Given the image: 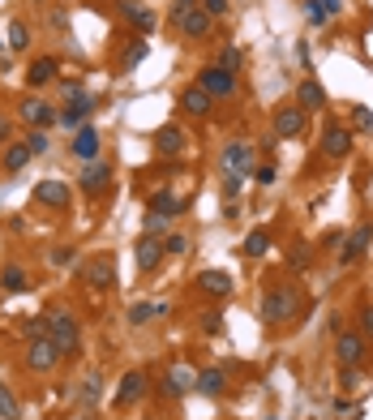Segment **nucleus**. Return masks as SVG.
I'll return each instance as SVG.
<instances>
[{"mask_svg": "<svg viewBox=\"0 0 373 420\" xmlns=\"http://www.w3.org/2000/svg\"><path fill=\"white\" fill-rule=\"evenodd\" d=\"M262 322L266 326H288L296 313H305V296L296 292V288H271L262 296Z\"/></svg>", "mask_w": 373, "mask_h": 420, "instance_id": "1", "label": "nucleus"}, {"mask_svg": "<svg viewBox=\"0 0 373 420\" xmlns=\"http://www.w3.org/2000/svg\"><path fill=\"white\" fill-rule=\"evenodd\" d=\"M47 339L61 347V356L65 352H78V343H82V331H78V318L73 313H65V309H47Z\"/></svg>", "mask_w": 373, "mask_h": 420, "instance_id": "2", "label": "nucleus"}, {"mask_svg": "<svg viewBox=\"0 0 373 420\" xmlns=\"http://www.w3.org/2000/svg\"><path fill=\"white\" fill-rule=\"evenodd\" d=\"M82 279H86L90 288H99V292H108V288L116 283V257H112V253L90 257L86 266H82Z\"/></svg>", "mask_w": 373, "mask_h": 420, "instance_id": "3", "label": "nucleus"}, {"mask_svg": "<svg viewBox=\"0 0 373 420\" xmlns=\"http://www.w3.org/2000/svg\"><path fill=\"white\" fill-rule=\"evenodd\" d=\"M197 86H202L210 99H228V94H236V73H228V69H219V65H206V69L197 73Z\"/></svg>", "mask_w": 373, "mask_h": 420, "instance_id": "4", "label": "nucleus"}, {"mask_svg": "<svg viewBox=\"0 0 373 420\" xmlns=\"http://www.w3.org/2000/svg\"><path fill=\"white\" fill-rule=\"evenodd\" d=\"M249 172H253V146L240 142V137L228 142V146H224V176H240V180H245Z\"/></svg>", "mask_w": 373, "mask_h": 420, "instance_id": "5", "label": "nucleus"}, {"mask_svg": "<svg viewBox=\"0 0 373 420\" xmlns=\"http://www.w3.org/2000/svg\"><path fill=\"white\" fill-rule=\"evenodd\" d=\"M56 360H61V347L51 343L47 335H39V339H30V343H26V364H30L35 373H47Z\"/></svg>", "mask_w": 373, "mask_h": 420, "instance_id": "6", "label": "nucleus"}, {"mask_svg": "<svg viewBox=\"0 0 373 420\" xmlns=\"http://www.w3.org/2000/svg\"><path fill=\"white\" fill-rule=\"evenodd\" d=\"M133 261H137V271L142 275H150V271H159V261H164V240L159 236H137V245H133Z\"/></svg>", "mask_w": 373, "mask_h": 420, "instance_id": "7", "label": "nucleus"}, {"mask_svg": "<svg viewBox=\"0 0 373 420\" xmlns=\"http://www.w3.org/2000/svg\"><path fill=\"white\" fill-rule=\"evenodd\" d=\"M322 154H326V159H348V154H352V129L331 121L326 133H322Z\"/></svg>", "mask_w": 373, "mask_h": 420, "instance_id": "8", "label": "nucleus"}, {"mask_svg": "<svg viewBox=\"0 0 373 420\" xmlns=\"http://www.w3.org/2000/svg\"><path fill=\"white\" fill-rule=\"evenodd\" d=\"M108 180H112V168L103 163V159H90V163L82 168V176H78V185H82L86 197H99L103 189H108Z\"/></svg>", "mask_w": 373, "mask_h": 420, "instance_id": "9", "label": "nucleus"}, {"mask_svg": "<svg viewBox=\"0 0 373 420\" xmlns=\"http://www.w3.org/2000/svg\"><path fill=\"white\" fill-rule=\"evenodd\" d=\"M35 202L47 210H69V185L65 180H39L35 185Z\"/></svg>", "mask_w": 373, "mask_h": 420, "instance_id": "10", "label": "nucleus"}, {"mask_svg": "<svg viewBox=\"0 0 373 420\" xmlns=\"http://www.w3.org/2000/svg\"><path fill=\"white\" fill-rule=\"evenodd\" d=\"M271 129H275V137H300V133H305V112L296 108V103H288V108L275 112Z\"/></svg>", "mask_w": 373, "mask_h": 420, "instance_id": "11", "label": "nucleus"}, {"mask_svg": "<svg viewBox=\"0 0 373 420\" xmlns=\"http://www.w3.org/2000/svg\"><path fill=\"white\" fill-rule=\"evenodd\" d=\"M369 245H373V223H360V228L348 236V249L339 253V261H343V266H356V261L369 253Z\"/></svg>", "mask_w": 373, "mask_h": 420, "instance_id": "12", "label": "nucleus"}, {"mask_svg": "<svg viewBox=\"0 0 373 420\" xmlns=\"http://www.w3.org/2000/svg\"><path fill=\"white\" fill-rule=\"evenodd\" d=\"M296 108H300V112H322V108H326V90H322V82H317V78H305V82L296 86Z\"/></svg>", "mask_w": 373, "mask_h": 420, "instance_id": "13", "label": "nucleus"}, {"mask_svg": "<svg viewBox=\"0 0 373 420\" xmlns=\"http://www.w3.org/2000/svg\"><path fill=\"white\" fill-rule=\"evenodd\" d=\"M335 356H339L343 369H348V364H360V360H365V339H360L356 331H339V339H335Z\"/></svg>", "mask_w": 373, "mask_h": 420, "instance_id": "14", "label": "nucleus"}, {"mask_svg": "<svg viewBox=\"0 0 373 420\" xmlns=\"http://www.w3.org/2000/svg\"><path fill=\"white\" fill-rule=\"evenodd\" d=\"M90 112H94V99L82 90V94H73V99H69V108L61 112V125H65V129H82Z\"/></svg>", "mask_w": 373, "mask_h": 420, "instance_id": "15", "label": "nucleus"}, {"mask_svg": "<svg viewBox=\"0 0 373 420\" xmlns=\"http://www.w3.org/2000/svg\"><path fill=\"white\" fill-rule=\"evenodd\" d=\"M146 395V373L142 369H129L125 378H121V386H116V407H129V403H137Z\"/></svg>", "mask_w": 373, "mask_h": 420, "instance_id": "16", "label": "nucleus"}, {"mask_svg": "<svg viewBox=\"0 0 373 420\" xmlns=\"http://www.w3.org/2000/svg\"><path fill=\"white\" fill-rule=\"evenodd\" d=\"M210 108H215V99H210L197 82L181 90V112H189V116H210Z\"/></svg>", "mask_w": 373, "mask_h": 420, "instance_id": "17", "label": "nucleus"}, {"mask_svg": "<svg viewBox=\"0 0 373 420\" xmlns=\"http://www.w3.org/2000/svg\"><path fill=\"white\" fill-rule=\"evenodd\" d=\"M181 210H185V197L172 193V189H159V193L150 197V215H159V219H176Z\"/></svg>", "mask_w": 373, "mask_h": 420, "instance_id": "18", "label": "nucleus"}, {"mask_svg": "<svg viewBox=\"0 0 373 420\" xmlns=\"http://www.w3.org/2000/svg\"><path fill=\"white\" fill-rule=\"evenodd\" d=\"M69 146H73L78 159H86V163H90V159H99V129H94V125H82V129L73 133V142H69Z\"/></svg>", "mask_w": 373, "mask_h": 420, "instance_id": "19", "label": "nucleus"}, {"mask_svg": "<svg viewBox=\"0 0 373 420\" xmlns=\"http://www.w3.org/2000/svg\"><path fill=\"white\" fill-rule=\"evenodd\" d=\"M18 116L26 121V125H51V103H43V99H35V94H26L22 99V108H18Z\"/></svg>", "mask_w": 373, "mask_h": 420, "instance_id": "20", "label": "nucleus"}, {"mask_svg": "<svg viewBox=\"0 0 373 420\" xmlns=\"http://www.w3.org/2000/svg\"><path fill=\"white\" fill-rule=\"evenodd\" d=\"M154 150H159V154H181V150H185V129H181V125L154 129Z\"/></svg>", "mask_w": 373, "mask_h": 420, "instance_id": "21", "label": "nucleus"}, {"mask_svg": "<svg viewBox=\"0 0 373 420\" xmlns=\"http://www.w3.org/2000/svg\"><path fill=\"white\" fill-rule=\"evenodd\" d=\"M197 283H202V292H210V296H232V275H224V271H202L197 275Z\"/></svg>", "mask_w": 373, "mask_h": 420, "instance_id": "22", "label": "nucleus"}, {"mask_svg": "<svg viewBox=\"0 0 373 420\" xmlns=\"http://www.w3.org/2000/svg\"><path fill=\"white\" fill-rule=\"evenodd\" d=\"M271 240H275V232H271V228H253V232L245 236L240 253H245V257H266V249H271Z\"/></svg>", "mask_w": 373, "mask_h": 420, "instance_id": "23", "label": "nucleus"}, {"mask_svg": "<svg viewBox=\"0 0 373 420\" xmlns=\"http://www.w3.org/2000/svg\"><path fill=\"white\" fill-rule=\"evenodd\" d=\"M193 386H197L202 395H224V390H228V373H224V369H202V373L193 378Z\"/></svg>", "mask_w": 373, "mask_h": 420, "instance_id": "24", "label": "nucleus"}, {"mask_svg": "<svg viewBox=\"0 0 373 420\" xmlns=\"http://www.w3.org/2000/svg\"><path fill=\"white\" fill-rule=\"evenodd\" d=\"M193 378H197V373H189L185 364H172L168 378H164V390H168V395H185V390H193Z\"/></svg>", "mask_w": 373, "mask_h": 420, "instance_id": "25", "label": "nucleus"}, {"mask_svg": "<svg viewBox=\"0 0 373 420\" xmlns=\"http://www.w3.org/2000/svg\"><path fill=\"white\" fill-rule=\"evenodd\" d=\"M51 78H56V61H51V56L30 61V69H26V82H30V86H47Z\"/></svg>", "mask_w": 373, "mask_h": 420, "instance_id": "26", "label": "nucleus"}, {"mask_svg": "<svg viewBox=\"0 0 373 420\" xmlns=\"http://www.w3.org/2000/svg\"><path fill=\"white\" fill-rule=\"evenodd\" d=\"M30 159H35V154H30L26 142H9V146H5V172H22Z\"/></svg>", "mask_w": 373, "mask_h": 420, "instance_id": "27", "label": "nucleus"}, {"mask_svg": "<svg viewBox=\"0 0 373 420\" xmlns=\"http://www.w3.org/2000/svg\"><path fill=\"white\" fill-rule=\"evenodd\" d=\"M159 313H168V304H129V326H150Z\"/></svg>", "mask_w": 373, "mask_h": 420, "instance_id": "28", "label": "nucleus"}, {"mask_svg": "<svg viewBox=\"0 0 373 420\" xmlns=\"http://www.w3.org/2000/svg\"><path fill=\"white\" fill-rule=\"evenodd\" d=\"M146 56H150V43H146V39H133V43H129V51H125V61H121V69L129 73V69H137Z\"/></svg>", "mask_w": 373, "mask_h": 420, "instance_id": "29", "label": "nucleus"}, {"mask_svg": "<svg viewBox=\"0 0 373 420\" xmlns=\"http://www.w3.org/2000/svg\"><path fill=\"white\" fill-rule=\"evenodd\" d=\"M9 47H13V51H26V47H30V26H26L22 18L9 22Z\"/></svg>", "mask_w": 373, "mask_h": 420, "instance_id": "30", "label": "nucleus"}, {"mask_svg": "<svg viewBox=\"0 0 373 420\" xmlns=\"http://www.w3.org/2000/svg\"><path fill=\"white\" fill-rule=\"evenodd\" d=\"M0 288L5 292H26V271L22 266H5L0 271Z\"/></svg>", "mask_w": 373, "mask_h": 420, "instance_id": "31", "label": "nucleus"}, {"mask_svg": "<svg viewBox=\"0 0 373 420\" xmlns=\"http://www.w3.org/2000/svg\"><path fill=\"white\" fill-rule=\"evenodd\" d=\"M0 420H22V407H18V399L5 382H0Z\"/></svg>", "mask_w": 373, "mask_h": 420, "instance_id": "32", "label": "nucleus"}, {"mask_svg": "<svg viewBox=\"0 0 373 420\" xmlns=\"http://www.w3.org/2000/svg\"><path fill=\"white\" fill-rule=\"evenodd\" d=\"M240 65H245V51H240V47H224L219 69H228V73H240Z\"/></svg>", "mask_w": 373, "mask_h": 420, "instance_id": "33", "label": "nucleus"}, {"mask_svg": "<svg viewBox=\"0 0 373 420\" xmlns=\"http://www.w3.org/2000/svg\"><path fill=\"white\" fill-rule=\"evenodd\" d=\"M164 253H172V257H185V253H189V236H181V232L164 236Z\"/></svg>", "mask_w": 373, "mask_h": 420, "instance_id": "34", "label": "nucleus"}, {"mask_svg": "<svg viewBox=\"0 0 373 420\" xmlns=\"http://www.w3.org/2000/svg\"><path fill=\"white\" fill-rule=\"evenodd\" d=\"M253 180H257V185H262V189H271V185H275V180H279V168H275V163H262V168H257V172H253Z\"/></svg>", "mask_w": 373, "mask_h": 420, "instance_id": "35", "label": "nucleus"}, {"mask_svg": "<svg viewBox=\"0 0 373 420\" xmlns=\"http://www.w3.org/2000/svg\"><path fill=\"white\" fill-rule=\"evenodd\" d=\"M305 18H309V26H322V22H326L322 0H305Z\"/></svg>", "mask_w": 373, "mask_h": 420, "instance_id": "36", "label": "nucleus"}, {"mask_svg": "<svg viewBox=\"0 0 373 420\" xmlns=\"http://www.w3.org/2000/svg\"><path fill=\"white\" fill-rule=\"evenodd\" d=\"M339 386H343V390H356V386H360V369H356V364H348V369L339 373Z\"/></svg>", "mask_w": 373, "mask_h": 420, "instance_id": "37", "label": "nucleus"}, {"mask_svg": "<svg viewBox=\"0 0 373 420\" xmlns=\"http://www.w3.org/2000/svg\"><path fill=\"white\" fill-rule=\"evenodd\" d=\"M202 9H206L210 18H224V13H228L232 5H228V0H202Z\"/></svg>", "mask_w": 373, "mask_h": 420, "instance_id": "38", "label": "nucleus"}, {"mask_svg": "<svg viewBox=\"0 0 373 420\" xmlns=\"http://www.w3.org/2000/svg\"><path fill=\"white\" fill-rule=\"evenodd\" d=\"M202 331H206V335H219V331H224V318H219V313H206V318H202Z\"/></svg>", "mask_w": 373, "mask_h": 420, "instance_id": "39", "label": "nucleus"}, {"mask_svg": "<svg viewBox=\"0 0 373 420\" xmlns=\"http://www.w3.org/2000/svg\"><path fill=\"white\" fill-rule=\"evenodd\" d=\"M133 22H137V30H142V35H150V30H154V13H150V9H137V18H133Z\"/></svg>", "mask_w": 373, "mask_h": 420, "instance_id": "40", "label": "nucleus"}, {"mask_svg": "<svg viewBox=\"0 0 373 420\" xmlns=\"http://www.w3.org/2000/svg\"><path fill=\"white\" fill-rule=\"evenodd\" d=\"M26 146H30V154H43V150H47V133H43V129H39V133H30V137H26Z\"/></svg>", "mask_w": 373, "mask_h": 420, "instance_id": "41", "label": "nucleus"}, {"mask_svg": "<svg viewBox=\"0 0 373 420\" xmlns=\"http://www.w3.org/2000/svg\"><path fill=\"white\" fill-rule=\"evenodd\" d=\"M240 193V176H224V202H236Z\"/></svg>", "mask_w": 373, "mask_h": 420, "instance_id": "42", "label": "nucleus"}, {"mask_svg": "<svg viewBox=\"0 0 373 420\" xmlns=\"http://www.w3.org/2000/svg\"><path fill=\"white\" fill-rule=\"evenodd\" d=\"M288 257H292V266H305V261L313 257V249H305V245H292V253H288Z\"/></svg>", "mask_w": 373, "mask_h": 420, "instance_id": "43", "label": "nucleus"}, {"mask_svg": "<svg viewBox=\"0 0 373 420\" xmlns=\"http://www.w3.org/2000/svg\"><path fill=\"white\" fill-rule=\"evenodd\" d=\"M360 326H365V335L373 339V304H365V309H360Z\"/></svg>", "mask_w": 373, "mask_h": 420, "instance_id": "44", "label": "nucleus"}, {"mask_svg": "<svg viewBox=\"0 0 373 420\" xmlns=\"http://www.w3.org/2000/svg\"><path fill=\"white\" fill-rule=\"evenodd\" d=\"M352 121H356V125H360V129H373V116H369V112H365V108H356V112H352Z\"/></svg>", "mask_w": 373, "mask_h": 420, "instance_id": "45", "label": "nucleus"}, {"mask_svg": "<svg viewBox=\"0 0 373 420\" xmlns=\"http://www.w3.org/2000/svg\"><path fill=\"white\" fill-rule=\"evenodd\" d=\"M99 399V378H86V403H94Z\"/></svg>", "mask_w": 373, "mask_h": 420, "instance_id": "46", "label": "nucleus"}, {"mask_svg": "<svg viewBox=\"0 0 373 420\" xmlns=\"http://www.w3.org/2000/svg\"><path fill=\"white\" fill-rule=\"evenodd\" d=\"M322 9H326V18H335L343 9V0H322Z\"/></svg>", "mask_w": 373, "mask_h": 420, "instance_id": "47", "label": "nucleus"}, {"mask_svg": "<svg viewBox=\"0 0 373 420\" xmlns=\"http://www.w3.org/2000/svg\"><path fill=\"white\" fill-rule=\"evenodd\" d=\"M51 261H56V266H65V261H73V249L65 253V249H56V253H51Z\"/></svg>", "mask_w": 373, "mask_h": 420, "instance_id": "48", "label": "nucleus"}, {"mask_svg": "<svg viewBox=\"0 0 373 420\" xmlns=\"http://www.w3.org/2000/svg\"><path fill=\"white\" fill-rule=\"evenodd\" d=\"M9 129H13V125H9L5 116H0V142H9Z\"/></svg>", "mask_w": 373, "mask_h": 420, "instance_id": "49", "label": "nucleus"}]
</instances>
